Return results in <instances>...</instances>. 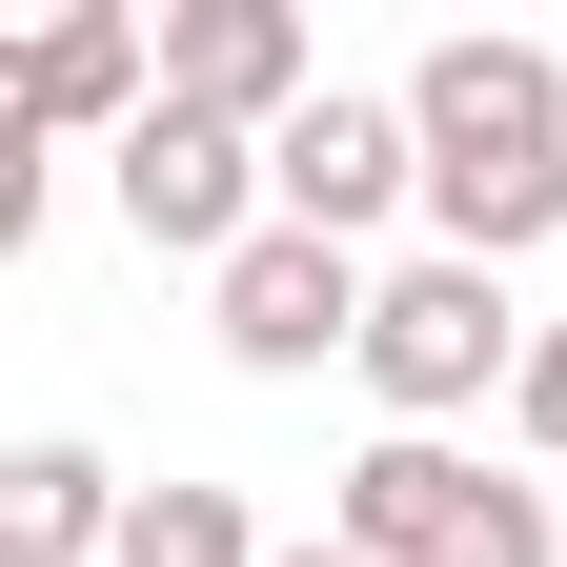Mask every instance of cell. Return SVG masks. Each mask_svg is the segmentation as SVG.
Instances as JSON below:
<instances>
[{
  "instance_id": "obj_1",
  "label": "cell",
  "mask_w": 567,
  "mask_h": 567,
  "mask_svg": "<svg viewBox=\"0 0 567 567\" xmlns=\"http://www.w3.org/2000/svg\"><path fill=\"white\" fill-rule=\"evenodd\" d=\"M405 122H425V244H446V264L567 244V61L547 41H507V21L425 41L405 61Z\"/></svg>"
},
{
  "instance_id": "obj_2",
  "label": "cell",
  "mask_w": 567,
  "mask_h": 567,
  "mask_svg": "<svg viewBox=\"0 0 567 567\" xmlns=\"http://www.w3.org/2000/svg\"><path fill=\"white\" fill-rule=\"evenodd\" d=\"M324 527L365 567H567L547 466H486V446H446V425H385V446L324 486Z\"/></svg>"
},
{
  "instance_id": "obj_3",
  "label": "cell",
  "mask_w": 567,
  "mask_h": 567,
  "mask_svg": "<svg viewBox=\"0 0 567 567\" xmlns=\"http://www.w3.org/2000/svg\"><path fill=\"white\" fill-rule=\"evenodd\" d=\"M527 305H507V264H446V244H425V264H385V305H365V405L385 425H466V405H507L527 385Z\"/></svg>"
},
{
  "instance_id": "obj_4",
  "label": "cell",
  "mask_w": 567,
  "mask_h": 567,
  "mask_svg": "<svg viewBox=\"0 0 567 567\" xmlns=\"http://www.w3.org/2000/svg\"><path fill=\"white\" fill-rule=\"evenodd\" d=\"M102 203H122L163 264H203V284L284 224V203H264V142H244V122H203V102H142V122L102 142Z\"/></svg>"
},
{
  "instance_id": "obj_5",
  "label": "cell",
  "mask_w": 567,
  "mask_h": 567,
  "mask_svg": "<svg viewBox=\"0 0 567 567\" xmlns=\"http://www.w3.org/2000/svg\"><path fill=\"white\" fill-rule=\"evenodd\" d=\"M365 305H385V264H365V244H305V224H264L224 284H203V324H224V365H244V385L365 365Z\"/></svg>"
},
{
  "instance_id": "obj_6",
  "label": "cell",
  "mask_w": 567,
  "mask_h": 567,
  "mask_svg": "<svg viewBox=\"0 0 567 567\" xmlns=\"http://www.w3.org/2000/svg\"><path fill=\"white\" fill-rule=\"evenodd\" d=\"M264 203H284L305 244H365V224H405V203H425V122H405V82H385V102H365V82H324L305 122L264 142Z\"/></svg>"
},
{
  "instance_id": "obj_7",
  "label": "cell",
  "mask_w": 567,
  "mask_h": 567,
  "mask_svg": "<svg viewBox=\"0 0 567 567\" xmlns=\"http://www.w3.org/2000/svg\"><path fill=\"white\" fill-rule=\"evenodd\" d=\"M163 102H203V122L284 142V122L324 102V41H305V0H163Z\"/></svg>"
},
{
  "instance_id": "obj_8",
  "label": "cell",
  "mask_w": 567,
  "mask_h": 567,
  "mask_svg": "<svg viewBox=\"0 0 567 567\" xmlns=\"http://www.w3.org/2000/svg\"><path fill=\"white\" fill-rule=\"evenodd\" d=\"M122 507H142V486L102 446H61V425L0 446V567H122Z\"/></svg>"
},
{
  "instance_id": "obj_9",
  "label": "cell",
  "mask_w": 567,
  "mask_h": 567,
  "mask_svg": "<svg viewBox=\"0 0 567 567\" xmlns=\"http://www.w3.org/2000/svg\"><path fill=\"white\" fill-rule=\"evenodd\" d=\"M21 102H41L61 142H122L142 102H163V21H122V0H82V21H41V41H21Z\"/></svg>"
},
{
  "instance_id": "obj_10",
  "label": "cell",
  "mask_w": 567,
  "mask_h": 567,
  "mask_svg": "<svg viewBox=\"0 0 567 567\" xmlns=\"http://www.w3.org/2000/svg\"><path fill=\"white\" fill-rule=\"evenodd\" d=\"M122 567H284V547H264L244 486H142V507H122Z\"/></svg>"
},
{
  "instance_id": "obj_11",
  "label": "cell",
  "mask_w": 567,
  "mask_h": 567,
  "mask_svg": "<svg viewBox=\"0 0 567 567\" xmlns=\"http://www.w3.org/2000/svg\"><path fill=\"white\" fill-rule=\"evenodd\" d=\"M507 425H527V446H547V466H567V324H547V344H527V385H507Z\"/></svg>"
},
{
  "instance_id": "obj_12",
  "label": "cell",
  "mask_w": 567,
  "mask_h": 567,
  "mask_svg": "<svg viewBox=\"0 0 567 567\" xmlns=\"http://www.w3.org/2000/svg\"><path fill=\"white\" fill-rule=\"evenodd\" d=\"M284 567H365V547H344V527H305V547H284Z\"/></svg>"
},
{
  "instance_id": "obj_13",
  "label": "cell",
  "mask_w": 567,
  "mask_h": 567,
  "mask_svg": "<svg viewBox=\"0 0 567 567\" xmlns=\"http://www.w3.org/2000/svg\"><path fill=\"white\" fill-rule=\"evenodd\" d=\"M547 527H567V466H547Z\"/></svg>"
}]
</instances>
